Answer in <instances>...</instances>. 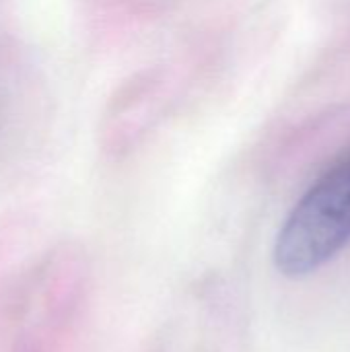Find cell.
Instances as JSON below:
<instances>
[{"instance_id": "cell-1", "label": "cell", "mask_w": 350, "mask_h": 352, "mask_svg": "<svg viewBox=\"0 0 350 352\" xmlns=\"http://www.w3.org/2000/svg\"><path fill=\"white\" fill-rule=\"evenodd\" d=\"M350 243V157L326 171L281 227L274 264L299 278L316 272Z\"/></svg>"}]
</instances>
